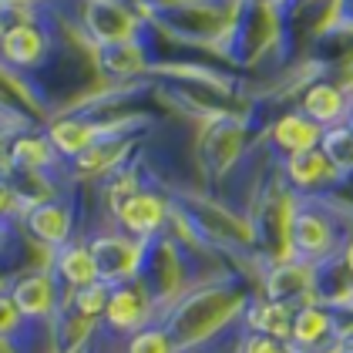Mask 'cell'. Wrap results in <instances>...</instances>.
<instances>
[{"label":"cell","instance_id":"cell-4","mask_svg":"<svg viewBox=\"0 0 353 353\" xmlns=\"http://www.w3.org/2000/svg\"><path fill=\"white\" fill-rule=\"evenodd\" d=\"M266 299L286 303L290 310L316 303V270L310 263H299V259L276 263L266 276Z\"/></svg>","mask_w":353,"mask_h":353},{"label":"cell","instance_id":"cell-18","mask_svg":"<svg viewBox=\"0 0 353 353\" xmlns=\"http://www.w3.org/2000/svg\"><path fill=\"white\" fill-rule=\"evenodd\" d=\"M320 148H323V155L330 159V165H333L340 175L353 172V128H350V125L326 128Z\"/></svg>","mask_w":353,"mask_h":353},{"label":"cell","instance_id":"cell-11","mask_svg":"<svg viewBox=\"0 0 353 353\" xmlns=\"http://www.w3.org/2000/svg\"><path fill=\"white\" fill-rule=\"evenodd\" d=\"M14 306L21 316H51L57 306V283L51 272H30L14 283Z\"/></svg>","mask_w":353,"mask_h":353},{"label":"cell","instance_id":"cell-22","mask_svg":"<svg viewBox=\"0 0 353 353\" xmlns=\"http://www.w3.org/2000/svg\"><path fill=\"white\" fill-rule=\"evenodd\" d=\"M21 205H24V199H21L17 185L0 172V216H10V212H17Z\"/></svg>","mask_w":353,"mask_h":353},{"label":"cell","instance_id":"cell-14","mask_svg":"<svg viewBox=\"0 0 353 353\" xmlns=\"http://www.w3.org/2000/svg\"><path fill=\"white\" fill-rule=\"evenodd\" d=\"M54 272L74 290L98 283V270H94V259H91V249L84 243H68L54 252Z\"/></svg>","mask_w":353,"mask_h":353},{"label":"cell","instance_id":"cell-2","mask_svg":"<svg viewBox=\"0 0 353 353\" xmlns=\"http://www.w3.org/2000/svg\"><path fill=\"white\" fill-rule=\"evenodd\" d=\"M340 340V316L333 310H326L323 303H306L293 310V326H290V343L299 353H316L333 350Z\"/></svg>","mask_w":353,"mask_h":353},{"label":"cell","instance_id":"cell-13","mask_svg":"<svg viewBox=\"0 0 353 353\" xmlns=\"http://www.w3.org/2000/svg\"><path fill=\"white\" fill-rule=\"evenodd\" d=\"M105 132V125L98 121H84V118H64V121H54L51 132H48V141L54 145V152L68 155V159H78L81 152H88L98 135Z\"/></svg>","mask_w":353,"mask_h":353},{"label":"cell","instance_id":"cell-16","mask_svg":"<svg viewBox=\"0 0 353 353\" xmlns=\"http://www.w3.org/2000/svg\"><path fill=\"white\" fill-rule=\"evenodd\" d=\"M249 326H252V333H266V336H276V340L290 343L293 310L286 303H276V299H259L249 310Z\"/></svg>","mask_w":353,"mask_h":353},{"label":"cell","instance_id":"cell-25","mask_svg":"<svg viewBox=\"0 0 353 353\" xmlns=\"http://www.w3.org/2000/svg\"><path fill=\"white\" fill-rule=\"evenodd\" d=\"M7 148H3V138H0V172H3V168H7Z\"/></svg>","mask_w":353,"mask_h":353},{"label":"cell","instance_id":"cell-19","mask_svg":"<svg viewBox=\"0 0 353 353\" xmlns=\"http://www.w3.org/2000/svg\"><path fill=\"white\" fill-rule=\"evenodd\" d=\"M108 293L111 286L108 283H91V286H81V290H74V310H78V316L84 320H94V316H101L105 313V306H108Z\"/></svg>","mask_w":353,"mask_h":353},{"label":"cell","instance_id":"cell-23","mask_svg":"<svg viewBox=\"0 0 353 353\" xmlns=\"http://www.w3.org/2000/svg\"><path fill=\"white\" fill-rule=\"evenodd\" d=\"M17 306H14V299H3L0 296V333H7V330H14L17 326Z\"/></svg>","mask_w":353,"mask_h":353},{"label":"cell","instance_id":"cell-7","mask_svg":"<svg viewBox=\"0 0 353 353\" xmlns=\"http://www.w3.org/2000/svg\"><path fill=\"white\" fill-rule=\"evenodd\" d=\"M28 229L37 243L61 249L71 243V209L54 199H41L28 205Z\"/></svg>","mask_w":353,"mask_h":353},{"label":"cell","instance_id":"cell-5","mask_svg":"<svg viewBox=\"0 0 353 353\" xmlns=\"http://www.w3.org/2000/svg\"><path fill=\"white\" fill-rule=\"evenodd\" d=\"M299 111L326 132V128H336V125H347V121H350L353 98L343 88H336V84L313 81L299 94Z\"/></svg>","mask_w":353,"mask_h":353},{"label":"cell","instance_id":"cell-20","mask_svg":"<svg viewBox=\"0 0 353 353\" xmlns=\"http://www.w3.org/2000/svg\"><path fill=\"white\" fill-rule=\"evenodd\" d=\"M128 353H175V340L162 326H141L128 340Z\"/></svg>","mask_w":353,"mask_h":353},{"label":"cell","instance_id":"cell-1","mask_svg":"<svg viewBox=\"0 0 353 353\" xmlns=\"http://www.w3.org/2000/svg\"><path fill=\"white\" fill-rule=\"evenodd\" d=\"M290 245H293V259L320 266L336 252V225L323 209L310 199H303L296 212L290 219Z\"/></svg>","mask_w":353,"mask_h":353},{"label":"cell","instance_id":"cell-17","mask_svg":"<svg viewBox=\"0 0 353 353\" xmlns=\"http://www.w3.org/2000/svg\"><path fill=\"white\" fill-rule=\"evenodd\" d=\"M7 162L21 172H41L54 162V145L41 135H24L7 148Z\"/></svg>","mask_w":353,"mask_h":353},{"label":"cell","instance_id":"cell-15","mask_svg":"<svg viewBox=\"0 0 353 353\" xmlns=\"http://www.w3.org/2000/svg\"><path fill=\"white\" fill-rule=\"evenodd\" d=\"M0 48H3L7 61H14L17 68H28V64H37L44 57L48 41H44V34L34 28V24H21V28L7 30L0 37Z\"/></svg>","mask_w":353,"mask_h":353},{"label":"cell","instance_id":"cell-12","mask_svg":"<svg viewBox=\"0 0 353 353\" xmlns=\"http://www.w3.org/2000/svg\"><path fill=\"white\" fill-rule=\"evenodd\" d=\"M98 68L108 78H135L148 68V54L138 44V37L135 41H108V44H98Z\"/></svg>","mask_w":353,"mask_h":353},{"label":"cell","instance_id":"cell-24","mask_svg":"<svg viewBox=\"0 0 353 353\" xmlns=\"http://www.w3.org/2000/svg\"><path fill=\"white\" fill-rule=\"evenodd\" d=\"M343 266L350 270V276H353V239L347 243V249H343Z\"/></svg>","mask_w":353,"mask_h":353},{"label":"cell","instance_id":"cell-8","mask_svg":"<svg viewBox=\"0 0 353 353\" xmlns=\"http://www.w3.org/2000/svg\"><path fill=\"white\" fill-rule=\"evenodd\" d=\"M323 141V128L316 121H310L303 111H290L283 118H276V125L270 128V145L279 155H299L310 148H320Z\"/></svg>","mask_w":353,"mask_h":353},{"label":"cell","instance_id":"cell-10","mask_svg":"<svg viewBox=\"0 0 353 353\" xmlns=\"http://www.w3.org/2000/svg\"><path fill=\"white\" fill-rule=\"evenodd\" d=\"M283 175L290 179V185L299 192H320L333 182H340V172L330 165V159L323 155V148H310V152H299L290 155L283 162Z\"/></svg>","mask_w":353,"mask_h":353},{"label":"cell","instance_id":"cell-26","mask_svg":"<svg viewBox=\"0 0 353 353\" xmlns=\"http://www.w3.org/2000/svg\"><path fill=\"white\" fill-rule=\"evenodd\" d=\"M0 3H14V7H24V3H30V0H0Z\"/></svg>","mask_w":353,"mask_h":353},{"label":"cell","instance_id":"cell-6","mask_svg":"<svg viewBox=\"0 0 353 353\" xmlns=\"http://www.w3.org/2000/svg\"><path fill=\"white\" fill-rule=\"evenodd\" d=\"M152 313V296L145 290H138L135 283H118L111 286L108 293V306H105V320L111 330L118 333H138L141 326H148Z\"/></svg>","mask_w":353,"mask_h":353},{"label":"cell","instance_id":"cell-9","mask_svg":"<svg viewBox=\"0 0 353 353\" xmlns=\"http://www.w3.org/2000/svg\"><path fill=\"white\" fill-rule=\"evenodd\" d=\"M165 216H168V205H165L162 195H155V192H135L118 212L114 219L121 222V229L125 232H132L138 239H148V236H155L159 229H162Z\"/></svg>","mask_w":353,"mask_h":353},{"label":"cell","instance_id":"cell-21","mask_svg":"<svg viewBox=\"0 0 353 353\" xmlns=\"http://www.w3.org/2000/svg\"><path fill=\"white\" fill-rule=\"evenodd\" d=\"M243 353H290V347L266 333H249L243 340Z\"/></svg>","mask_w":353,"mask_h":353},{"label":"cell","instance_id":"cell-3","mask_svg":"<svg viewBox=\"0 0 353 353\" xmlns=\"http://www.w3.org/2000/svg\"><path fill=\"white\" fill-rule=\"evenodd\" d=\"M91 249V259H94V270L101 283H128L141 266V243L128 239V236H98Z\"/></svg>","mask_w":353,"mask_h":353}]
</instances>
